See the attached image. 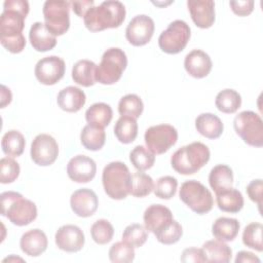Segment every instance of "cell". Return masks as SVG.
<instances>
[{
	"label": "cell",
	"instance_id": "1",
	"mask_svg": "<svg viewBox=\"0 0 263 263\" xmlns=\"http://www.w3.org/2000/svg\"><path fill=\"white\" fill-rule=\"evenodd\" d=\"M125 7L120 1H104L92 6L83 16L85 27L91 32L118 28L125 18Z\"/></svg>",
	"mask_w": 263,
	"mask_h": 263
},
{
	"label": "cell",
	"instance_id": "2",
	"mask_svg": "<svg viewBox=\"0 0 263 263\" xmlns=\"http://www.w3.org/2000/svg\"><path fill=\"white\" fill-rule=\"evenodd\" d=\"M210 149L201 142H193L179 148L171 157L172 167L181 175L198 172L210 160Z\"/></svg>",
	"mask_w": 263,
	"mask_h": 263
},
{
	"label": "cell",
	"instance_id": "3",
	"mask_svg": "<svg viewBox=\"0 0 263 263\" xmlns=\"http://www.w3.org/2000/svg\"><path fill=\"white\" fill-rule=\"evenodd\" d=\"M1 215L5 216L12 224L25 226L37 217L36 204L14 191H5L0 195Z\"/></svg>",
	"mask_w": 263,
	"mask_h": 263
},
{
	"label": "cell",
	"instance_id": "4",
	"mask_svg": "<svg viewBox=\"0 0 263 263\" xmlns=\"http://www.w3.org/2000/svg\"><path fill=\"white\" fill-rule=\"evenodd\" d=\"M102 182L106 194L112 199H124L130 194L132 175L121 161H112L104 167Z\"/></svg>",
	"mask_w": 263,
	"mask_h": 263
},
{
	"label": "cell",
	"instance_id": "5",
	"mask_svg": "<svg viewBox=\"0 0 263 263\" xmlns=\"http://www.w3.org/2000/svg\"><path fill=\"white\" fill-rule=\"evenodd\" d=\"M29 9V2L26 0L4 1L3 11L0 15V38L23 34Z\"/></svg>",
	"mask_w": 263,
	"mask_h": 263
},
{
	"label": "cell",
	"instance_id": "6",
	"mask_svg": "<svg viewBox=\"0 0 263 263\" xmlns=\"http://www.w3.org/2000/svg\"><path fill=\"white\" fill-rule=\"evenodd\" d=\"M127 66L125 52L118 47L107 49L96 69V81L110 85L117 82Z\"/></svg>",
	"mask_w": 263,
	"mask_h": 263
},
{
	"label": "cell",
	"instance_id": "7",
	"mask_svg": "<svg viewBox=\"0 0 263 263\" xmlns=\"http://www.w3.org/2000/svg\"><path fill=\"white\" fill-rule=\"evenodd\" d=\"M179 196L190 210L199 215L209 213L214 205L211 191L196 180L184 182L181 185Z\"/></svg>",
	"mask_w": 263,
	"mask_h": 263
},
{
	"label": "cell",
	"instance_id": "8",
	"mask_svg": "<svg viewBox=\"0 0 263 263\" xmlns=\"http://www.w3.org/2000/svg\"><path fill=\"white\" fill-rule=\"evenodd\" d=\"M236 134L250 146L260 148L263 146V122L254 111H242L233 120Z\"/></svg>",
	"mask_w": 263,
	"mask_h": 263
},
{
	"label": "cell",
	"instance_id": "9",
	"mask_svg": "<svg viewBox=\"0 0 263 263\" xmlns=\"http://www.w3.org/2000/svg\"><path fill=\"white\" fill-rule=\"evenodd\" d=\"M70 4L69 1L47 0L43 4V16L47 30L57 36L65 34L70 27Z\"/></svg>",
	"mask_w": 263,
	"mask_h": 263
},
{
	"label": "cell",
	"instance_id": "10",
	"mask_svg": "<svg viewBox=\"0 0 263 263\" xmlns=\"http://www.w3.org/2000/svg\"><path fill=\"white\" fill-rule=\"evenodd\" d=\"M190 39V27L182 20L172 22L158 37L160 49L170 54L181 52Z\"/></svg>",
	"mask_w": 263,
	"mask_h": 263
},
{
	"label": "cell",
	"instance_id": "11",
	"mask_svg": "<svg viewBox=\"0 0 263 263\" xmlns=\"http://www.w3.org/2000/svg\"><path fill=\"white\" fill-rule=\"evenodd\" d=\"M144 140L147 148L154 154H163L178 140L177 129L170 124H157L146 129Z\"/></svg>",
	"mask_w": 263,
	"mask_h": 263
},
{
	"label": "cell",
	"instance_id": "12",
	"mask_svg": "<svg viewBox=\"0 0 263 263\" xmlns=\"http://www.w3.org/2000/svg\"><path fill=\"white\" fill-rule=\"evenodd\" d=\"M32 160L41 166L52 164L59 155V145L53 137L47 134L37 135L31 144Z\"/></svg>",
	"mask_w": 263,
	"mask_h": 263
},
{
	"label": "cell",
	"instance_id": "13",
	"mask_svg": "<svg viewBox=\"0 0 263 263\" xmlns=\"http://www.w3.org/2000/svg\"><path fill=\"white\" fill-rule=\"evenodd\" d=\"M66 65L63 59L49 55L39 60L35 66V76L44 85H53L60 81L65 74Z\"/></svg>",
	"mask_w": 263,
	"mask_h": 263
},
{
	"label": "cell",
	"instance_id": "14",
	"mask_svg": "<svg viewBox=\"0 0 263 263\" xmlns=\"http://www.w3.org/2000/svg\"><path fill=\"white\" fill-rule=\"evenodd\" d=\"M154 22L146 14L136 15L128 23L125 30L127 41L134 46H142L147 44L154 33Z\"/></svg>",
	"mask_w": 263,
	"mask_h": 263
},
{
	"label": "cell",
	"instance_id": "15",
	"mask_svg": "<svg viewBox=\"0 0 263 263\" xmlns=\"http://www.w3.org/2000/svg\"><path fill=\"white\" fill-rule=\"evenodd\" d=\"M57 247L68 253L80 251L85 242L83 231L76 225L67 224L61 226L54 235Z\"/></svg>",
	"mask_w": 263,
	"mask_h": 263
},
{
	"label": "cell",
	"instance_id": "16",
	"mask_svg": "<svg viewBox=\"0 0 263 263\" xmlns=\"http://www.w3.org/2000/svg\"><path fill=\"white\" fill-rule=\"evenodd\" d=\"M97 173L95 160L86 155H76L72 157L67 165L68 177L77 183H87L91 181Z\"/></svg>",
	"mask_w": 263,
	"mask_h": 263
},
{
	"label": "cell",
	"instance_id": "17",
	"mask_svg": "<svg viewBox=\"0 0 263 263\" xmlns=\"http://www.w3.org/2000/svg\"><path fill=\"white\" fill-rule=\"evenodd\" d=\"M70 205L74 214L78 217H90L98 210V196L92 190L81 188L72 193L70 197Z\"/></svg>",
	"mask_w": 263,
	"mask_h": 263
},
{
	"label": "cell",
	"instance_id": "18",
	"mask_svg": "<svg viewBox=\"0 0 263 263\" xmlns=\"http://www.w3.org/2000/svg\"><path fill=\"white\" fill-rule=\"evenodd\" d=\"M187 6L193 23L201 28L208 29L215 22V2L212 0H188Z\"/></svg>",
	"mask_w": 263,
	"mask_h": 263
},
{
	"label": "cell",
	"instance_id": "19",
	"mask_svg": "<svg viewBox=\"0 0 263 263\" xmlns=\"http://www.w3.org/2000/svg\"><path fill=\"white\" fill-rule=\"evenodd\" d=\"M145 228L153 234L163 229L173 220V214L168 208L162 204L149 205L143 216Z\"/></svg>",
	"mask_w": 263,
	"mask_h": 263
},
{
	"label": "cell",
	"instance_id": "20",
	"mask_svg": "<svg viewBox=\"0 0 263 263\" xmlns=\"http://www.w3.org/2000/svg\"><path fill=\"white\" fill-rule=\"evenodd\" d=\"M212 60L210 55L200 50H191L184 60V67L187 73L194 78H203L208 76L212 70Z\"/></svg>",
	"mask_w": 263,
	"mask_h": 263
},
{
	"label": "cell",
	"instance_id": "21",
	"mask_svg": "<svg viewBox=\"0 0 263 263\" xmlns=\"http://www.w3.org/2000/svg\"><path fill=\"white\" fill-rule=\"evenodd\" d=\"M47 243L46 234L38 228L25 232L20 240L22 251L31 257H38L44 253L47 248Z\"/></svg>",
	"mask_w": 263,
	"mask_h": 263
},
{
	"label": "cell",
	"instance_id": "22",
	"mask_svg": "<svg viewBox=\"0 0 263 263\" xmlns=\"http://www.w3.org/2000/svg\"><path fill=\"white\" fill-rule=\"evenodd\" d=\"M29 39L33 48L37 51H48L57 45V38L46 28L45 24L36 22L29 32Z\"/></svg>",
	"mask_w": 263,
	"mask_h": 263
},
{
	"label": "cell",
	"instance_id": "23",
	"mask_svg": "<svg viewBox=\"0 0 263 263\" xmlns=\"http://www.w3.org/2000/svg\"><path fill=\"white\" fill-rule=\"evenodd\" d=\"M59 107L66 112L79 111L86 102V97L83 90L76 86H67L63 88L57 99Z\"/></svg>",
	"mask_w": 263,
	"mask_h": 263
},
{
	"label": "cell",
	"instance_id": "24",
	"mask_svg": "<svg viewBox=\"0 0 263 263\" xmlns=\"http://www.w3.org/2000/svg\"><path fill=\"white\" fill-rule=\"evenodd\" d=\"M195 127L201 136L212 140L219 138L224 129L221 119L213 113H201L198 115L195 119Z\"/></svg>",
	"mask_w": 263,
	"mask_h": 263
},
{
	"label": "cell",
	"instance_id": "25",
	"mask_svg": "<svg viewBox=\"0 0 263 263\" xmlns=\"http://www.w3.org/2000/svg\"><path fill=\"white\" fill-rule=\"evenodd\" d=\"M202 253L206 262L228 263L232 258V250L224 241L213 239L202 245Z\"/></svg>",
	"mask_w": 263,
	"mask_h": 263
},
{
	"label": "cell",
	"instance_id": "26",
	"mask_svg": "<svg viewBox=\"0 0 263 263\" xmlns=\"http://www.w3.org/2000/svg\"><path fill=\"white\" fill-rule=\"evenodd\" d=\"M240 224L238 220L228 217L218 218L212 226L214 237L221 241H232L238 234Z\"/></svg>",
	"mask_w": 263,
	"mask_h": 263
},
{
	"label": "cell",
	"instance_id": "27",
	"mask_svg": "<svg viewBox=\"0 0 263 263\" xmlns=\"http://www.w3.org/2000/svg\"><path fill=\"white\" fill-rule=\"evenodd\" d=\"M216 201L218 208L227 213H238L243 206L242 194L232 187L216 192Z\"/></svg>",
	"mask_w": 263,
	"mask_h": 263
},
{
	"label": "cell",
	"instance_id": "28",
	"mask_svg": "<svg viewBox=\"0 0 263 263\" xmlns=\"http://www.w3.org/2000/svg\"><path fill=\"white\" fill-rule=\"evenodd\" d=\"M97 65L90 60H80L72 68V78L74 82L84 87L93 85L96 81Z\"/></svg>",
	"mask_w": 263,
	"mask_h": 263
},
{
	"label": "cell",
	"instance_id": "29",
	"mask_svg": "<svg viewBox=\"0 0 263 263\" xmlns=\"http://www.w3.org/2000/svg\"><path fill=\"white\" fill-rule=\"evenodd\" d=\"M209 183L215 193L231 188L233 184L232 170L226 164L215 165L210 172Z\"/></svg>",
	"mask_w": 263,
	"mask_h": 263
},
{
	"label": "cell",
	"instance_id": "30",
	"mask_svg": "<svg viewBox=\"0 0 263 263\" xmlns=\"http://www.w3.org/2000/svg\"><path fill=\"white\" fill-rule=\"evenodd\" d=\"M113 117L112 108L106 103H95L85 112V119L88 124L106 127Z\"/></svg>",
	"mask_w": 263,
	"mask_h": 263
},
{
	"label": "cell",
	"instance_id": "31",
	"mask_svg": "<svg viewBox=\"0 0 263 263\" xmlns=\"http://www.w3.org/2000/svg\"><path fill=\"white\" fill-rule=\"evenodd\" d=\"M114 134L117 140L123 144L134 142L138 136L137 120L129 116H120L114 125Z\"/></svg>",
	"mask_w": 263,
	"mask_h": 263
},
{
	"label": "cell",
	"instance_id": "32",
	"mask_svg": "<svg viewBox=\"0 0 263 263\" xmlns=\"http://www.w3.org/2000/svg\"><path fill=\"white\" fill-rule=\"evenodd\" d=\"M80 141L84 148L90 151H98L103 148L106 141L104 128L91 124L85 125L80 134Z\"/></svg>",
	"mask_w": 263,
	"mask_h": 263
},
{
	"label": "cell",
	"instance_id": "33",
	"mask_svg": "<svg viewBox=\"0 0 263 263\" xmlns=\"http://www.w3.org/2000/svg\"><path fill=\"white\" fill-rule=\"evenodd\" d=\"M26 141L24 136L15 129L8 130L4 134L1 141V147L7 156L17 157L23 154Z\"/></svg>",
	"mask_w": 263,
	"mask_h": 263
},
{
	"label": "cell",
	"instance_id": "34",
	"mask_svg": "<svg viewBox=\"0 0 263 263\" xmlns=\"http://www.w3.org/2000/svg\"><path fill=\"white\" fill-rule=\"evenodd\" d=\"M215 105L219 111L227 114L234 113L238 110L241 105V97L240 95L231 88H226L218 92Z\"/></svg>",
	"mask_w": 263,
	"mask_h": 263
},
{
	"label": "cell",
	"instance_id": "35",
	"mask_svg": "<svg viewBox=\"0 0 263 263\" xmlns=\"http://www.w3.org/2000/svg\"><path fill=\"white\" fill-rule=\"evenodd\" d=\"M143 110V101L135 93H128L122 97L118 103V112L121 116H129L137 119L141 116Z\"/></svg>",
	"mask_w": 263,
	"mask_h": 263
},
{
	"label": "cell",
	"instance_id": "36",
	"mask_svg": "<svg viewBox=\"0 0 263 263\" xmlns=\"http://www.w3.org/2000/svg\"><path fill=\"white\" fill-rule=\"evenodd\" d=\"M129 160L138 171L143 172L153 166L155 154L148 148L138 145L130 151Z\"/></svg>",
	"mask_w": 263,
	"mask_h": 263
},
{
	"label": "cell",
	"instance_id": "37",
	"mask_svg": "<svg viewBox=\"0 0 263 263\" xmlns=\"http://www.w3.org/2000/svg\"><path fill=\"white\" fill-rule=\"evenodd\" d=\"M263 226L259 222H253L246 226L242 232V242L246 247L256 250L258 252L263 251L262 242Z\"/></svg>",
	"mask_w": 263,
	"mask_h": 263
},
{
	"label": "cell",
	"instance_id": "38",
	"mask_svg": "<svg viewBox=\"0 0 263 263\" xmlns=\"http://www.w3.org/2000/svg\"><path fill=\"white\" fill-rule=\"evenodd\" d=\"M154 189L152 178L140 171L132 175L130 194L135 197H144L149 195Z\"/></svg>",
	"mask_w": 263,
	"mask_h": 263
},
{
	"label": "cell",
	"instance_id": "39",
	"mask_svg": "<svg viewBox=\"0 0 263 263\" xmlns=\"http://www.w3.org/2000/svg\"><path fill=\"white\" fill-rule=\"evenodd\" d=\"M90 235L95 242L99 245H106L113 238L114 228L108 220L99 219L91 225Z\"/></svg>",
	"mask_w": 263,
	"mask_h": 263
},
{
	"label": "cell",
	"instance_id": "40",
	"mask_svg": "<svg viewBox=\"0 0 263 263\" xmlns=\"http://www.w3.org/2000/svg\"><path fill=\"white\" fill-rule=\"evenodd\" d=\"M148 238L147 229L138 223L130 224L125 227L122 233V240L134 248L142 247Z\"/></svg>",
	"mask_w": 263,
	"mask_h": 263
},
{
	"label": "cell",
	"instance_id": "41",
	"mask_svg": "<svg viewBox=\"0 0 263 263\" xmlns=\"http://www.w3.org/2000/svg\"><path fill=\"white\" fill-rule=\"evenodd\" d=\"M109 259L114 263H129L135 259V248L125 241L113 243L109 250Z\"/></svg>",
	"mask_w": 263,
	"mask_h": 263
},
{
	"label": "cell",
	"instance_id": "42",
	"mask_svg": "<svg viewBox=\"0 0 263 263\" xmlns=\"http://www.w3.org/2000/svg\"><path fill=\"white\" fill-rule=\"evenodd\" d=\"M183 234L182 226L176 220H173L168 225H166L160 231L154 233L156 239L163 245H173L179 241Z\"/></svg>",
	"mask_w": 263,
	"mask_h": 263
},
{
	"label": "cell",
	"instance_id": "43",
	"mask_svg": "<svg viewBox=\"0 0 263 263\" xmlns=\"http://www.w3.org/2000/svg\"><path fill=\"white\" fill-rule=\"evenodd\" d=\"M178 187V181L172 176H163L159 178L154 186L155 196L162 199H170L175 196Z\"/></svg>",
	"mask_w": 263,
	"mask_h": 263
},
{
	"label": "cell",
	"instance_id": "44",
	"mask_svg": "<svg viewBox=\"0 0 263 263\" xmlns=\"http://www.w3.org/2000/svg\"><path fill=\"white\" fill-rule=\"evenodd\" d=\"M20 164L10 157H3L0 160V182L8 184L15 181L20 175Z\"/></svg>",
	"mask_w": 263,
	"mask_h": 263
},
{
	"label": "cell",
	"instance_id": "45",
	"mask_svg": "<svg viewBox=\"0 0 263 263\" xmlns=\"http://www.w3.org/2000/svg\"><path fill=\"white\" fill-rule=\"evenodd\" d=\"M0 42L3 47H5L8 51L12 53H18L23 51L26 46V38L23 34L13 37L0 38Z\"/></svg>",
	"mask_w": 263,
	"mask_h": 263
},
{
	"label": "cell",
	"instance_id": "46",
	"mask_svg": "<svg viewBox=\"0 0 263 263\" xmlns=\"http://www.w3.org/2000/svg\"><path fill=\"white\" fill-rule=\"evenodd\" d=\"M262 188H263V183L261 179L253 180L247 186L248 196L252 201L258 203L259 206L262 204Z\"/></svg>",
	"mask_w": 263,
	"mask_h": 263
},
{
	"label": "cell",
	"instance_id": "47",
	"mask_svg": "<svg viewBox=\"0 0 263 263\" xmlns=\"http://www.w3.org/2000/svg\"><path fill=\"white\" fill-rule=\"evenodd\" d=\"M229 5L232 11L239 15L246 16L252 13L254 10V1L253 0H245V1H230Z\"/></svg>",
	"mask_w": 263,
	"mask_h": 263
},
{
	"label": "cell",
	"instance_id": "48",
	"mask_svg": "<svg viewBox=\"0 0 263 263\" xmlns=\"http://www.w3.org/2000/svg\"><path fill=\"white\" fill-rule=\"evenodd\" d=\"M180 260L184 263H190V262H194V263H198V262H206L205 258L203 256L202 250L201 249H197V248H188L185 249L182 253V256L180 258Z\"/></svg>",
	"mask_w": 263,
	"mask_h": 263
},
{
	"label": "cell",
	"instance_id": "49",
	"mask_svg": "<svg viewBox=\"0 0 263 263\" xmlns=\"http://www.w3.org/2000/svg\"><path fill=\"white\" fill-rule=\"evenodd\" d=\"M73 11L80 17H83L89 8L93 6L92 0H82V1H74L71 3Z\"/></svg>",
	"mask_w": 263,
	"mask_h": 263
},
{
	"label": "cell",
	"instance_id": "50",
	"mask_svg": "<svg viewBox=\"0 0 263 263\" xmlns=\"http://www.w3.org/2000/svg\"><path fill=\"white\" fill-rule=\"evenodd\" d=\"M235 263H260V259L255 254L247 251H240L236 254Z\"/></svg>",
	"mask_w": 263,
	"mask_h": 263
},
{
	"label": "cell",
	"instance_id": "51",
	"mask_svg": "<svg viewBox=\"0 0 263 263\" xmlns=\"http://www.w3.org/2000/svg\"><path fill=\"white\" fill-rule=\"evenodd\" d=\"M12 93L8 87L5 85H1V108H4L11 102Z\"/></svg>",
	"mask_w": 263,
	"mask_h": 263
},
{
	"label": "cell",
	"instance_id": "52",
	"mask_svg": "<svg viewBox=\"0 0 263 263\" xmlns=\"http://www.w3.org/2000/svg\"><path fill=\"white\" fill-rule=\"evenodd\" d=\"M11 260H20V261H23V259H21V258H15V257H13V256H11V257H9V258H5L4 260H3V262H6V261H11Z\"/></svg>",
	"mask_w": 263,
	"mask_h": 263
}]
</instances>
